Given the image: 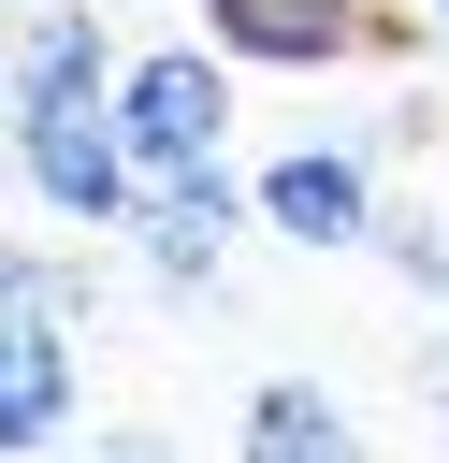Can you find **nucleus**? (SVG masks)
I'll return each instance as SVG.
<instances>
[{"label":"nucleus","mask_w":449,"mask_h":463,"mask_svg":"<svg viewBox=\"0 0 449 463\" xmlns=\"http://www.w3.org/2000/svg\"><path fill=\"white\" fill-rule=\"evenodd\" d=\"M0 14H43V0H0Z\"/></svg>","instance_id":"nucleus-16"},{"label":"nucleus","mask_w":449,"mask_h":463,"mask_svg":"<svg viewBox=\"0 0 449 463\" xmlns=\"http://www.w3.org/2000/svg\"><path fill=\"white\" fill-rule=\"evenodd\" d=\"M232 463H362V420L319 376H261L246 420H232Z\"/></svg>","instance_id":"nucleus-7"},{"label":"nucleus","mask_w":449,"mask_h":463,"mask_svg":"<svg viewBox=\"0 0 449 463\" xmlns=\"http://www.w3.org/2000/svg\"><path fill=\"white\" fill-rule=\"evenodd\" d=\"M377 260H391L420 304H449V217H420V203H377Z\"/></svg>","instance_id":"nucleus-10"},{"label":"nucleus","mask_w":449,"mask_h":463,"mask_svg":"<svg viewBox=\"0 0 449 463\" xmlns=\"http://www.w3.org/2000/svg\"><path fill=\"white\" fill-rule=\"evenodd\" d=\"M43 463H159V434H101V449H43Z\"/></svg>","instance_id":"nucleus-11"},{"label":"nucleus","mask_w":449,"mask_h":463,"mask_svg":"<svg viewBox=\"0 0 449 463\" xmlns=\"http://www.w3.org/2000/svg\"><path fill=\"white\" fill-rule=\"evenodd\" d=\"M232 43L203 29V43H145V58H116V130H130V174H203V159H232Z\"/></svg>","instance_id":"nucleus-1"},{"label":"nucleus","mask_w":449,"mask_h":463,"mask_svg":"<svg viewBox=\"0 0 449 463\" xmlns=\"http://www.w3.org/2000/svg\"><path fill=\"white\" fill-rule=\"evenodd\" d=\"M246 217H261V188H246L232 159H203V174H145V203H130V275L174 289V304H203Z\"/></svg>","instance_id":"nucleus-3"},{"label":"nucleus","mask_w":449,"mask_h":463,"mask_svg":"<svg viewBox=\"0 0 449 463\" xmlns=\"http://www.w3.org/2000/svg\"><path fill=\"white\" fill-rule=\"evenodd\" d=\"M420 14H435V43H449V0H420Z\"/></svg>","instance_id":"nucleus-14"},{"label":"nucleus","mask_w":449,"mask_h":463,"mask_svg":"<svg viewBox=\"0 0 449 463\" xmlns=\"http://www.w3.org/2000/svg\"><path fill=\"white\" fill-rule=\"evenodd\" d=\"M29 101H116V43H101V14L43 0V14L14 29V116H29Z\"/></svg>","instance_id":"nucleus-8"},{"label":"nucleus","mask_w":449,"mask_h":463,"mask_svg":"<svg viewBox=\"0 0 449 463\" xmlns=\"http://www.w3.org/2000/svg\"><path fill=\"white\" fill-rule=\"evenodd\" d=\"M362 14L377 0H203V29L246 72H333V58H362Z\"/></svg>","instance_id":"nucleus-5"},{"label":"nucleus","mask_w":449,"mask_h":463,"mask_svg":"<svg viewBox=\"0 0 449 463\" xmlns=\"http://www.w3.org/2000/svg\"><path fill=\"white\" fill-rule=\"evenodd\" d=\"M14 188H29L43 217H72V232H130L145 174H130L116 101H29V116H14Z\"/></svg>","instance_id":"nucleus-2"},{"label":"nucleus","mask_w":449,"mask_h":463,"mask_svg":"<svg viewBox=\"0 0 449 463\" xmlns=\"http://www.w3.org/2000/svg\"><path fill=\"white\" fill-rule=\"evenodd\" d=\"M435 420H449V347H435Z\"/></svg>","instance_id":"nucleus-13"},{"label":"nucleus","mask_w":449,"mask_h":463,"mask_svg":"<svg viewBox=\"0 0 449 463\" xmlns=\"http://www.w3.org/2000/svg\"><path fill=\"white\" fill-rule=\"evenodd\" d=\"M72 333H43V318H0V463H43L58 434H72Z\"/></svg>","instance_id":"nucleus-6"},{"label":"nucleus","mask_w":449,"mask_h":463,"mask_svg":"<svg viewBox=\"0 0 449 463\" xmlns=\"http://www.w3.org/2000/svg\"><path fill=\"white\" fill-rule=\"evenodd\" d=\"M0 116H14V29H0Z\"/></svg>","instance_id":"nucleus-12"},{"label":"nucleus","mask_w":449,"mask_h":463,"mask_svg":"<svg viewBox=\"0 0 449 463\" xmlns=\"http://www.w3.org/2000/svg\"><path fill=\"white\" fill-rule=\"evenodd\" d=\"M0 188H14V145H0Z\"/></svg>","instance_id":"nucleus-15"},{"label":"nucleus","mask_w":449,"mask_h":463,"mask_svg":"<svg viewBox=\"0 0 449 463\" xmlns=\"http://www.w3.org/2000/svg\"><path fill=\"white\" fill-rule=\"evenodd\" d=\"M87 304H101V260H72V246H14V232H0V318L87 333Z\"/></svg>","instance_id":"nucleus-9"},{"label":"nucleus","mask_w":449,"mask_h":463,"mask_svg":"<svg viewBox=\"0 0 449 463\" xmlns=\"http://www.w3.org/2000/svg\"><path fill=\"white\" fill-rule=\"evenodd\" d=\"M246 188H261V232L275 246H319V260L333 246H377V159L362 145H275Z\"/></svg>","instance_id":"nucleus-4"}]
</instances>
